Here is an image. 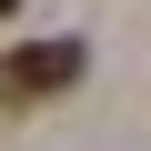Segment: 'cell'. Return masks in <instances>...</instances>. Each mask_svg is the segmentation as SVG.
Here are the masks:
<instances>
[{
    "instance_id": "6da1fadb",
    "label": "cell",
    "mask_w": 151,
    "mask_h": 151,
    "mask_svg": "<svg viewBox=\"0 0 151 151\" xmlns=\"http://www.w3.org/2000/svg\"><path fill=\"white\" fill-rule=\"evenodd\" d=\"M70 81H81V40H40L0 60V91H70Z\"/></svg>"
},
{
    "instance_id": "7a4b0ae2",
    "label": "cell",
    "mask_w": 151,
    "mask_h": 151,
    "mask_svg": "<svg viewBox=\"0 0 151 151\" xmlns=\"http://www.w3.org/2000/svg\"><path fill=\"white\" fill-rule=\"evenodd\" d=\"M10 10H20V0H0V20H10Z\"/></svg>"
}]
</instances>
